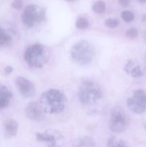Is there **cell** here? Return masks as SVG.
<instances>
[{"label": "cell", "mask_w": 146, "mask_h": 147, "mask_svg": "<svg viewBox=\"0 0 146 147\" xmlns=\"http://www.w3.org/2000/svg\"><path fill=\"white\" fill-rule=\"evenodd\" d=\"M67 1H74V0H67Z\"/></svg>", "instance_id": "27"}, {"label": "cell", "mask_w": 146, "mask_h": 147, "mask_svg": "<svg viewBox=\"0 0 146 147\" xmlns=\"http://www.w3.org/2000/svg\"><path fill=\"white\" fill-rule=\"evenodd\" d=\"M90 25L88 20L85 17H80L76 22V27L80 30H85Z\"/></svg>", "instance_id": "18"}, {"label": "cell", "mask_w": 146, "mask_h": 147, "mask_svg": "<svg viewBox=\"0 0 146 147\" xmlns=\"http://www.w3.org/2000/svg\"><path fill=\"white\" fill-rule=\"evenodd\" d=\"M77 96L80 103L84 106L94 104L102 97V91L100 86L90 80L82 82L78 88Z\"/></svg>", "instance_id": "4"}, {"label": "cell", "mask_w": 146, "mask_h": 147, "mask_svg": "<svg viewBox=\"0 0 146 147\" xmlns=\"http://www.w3.org/2000/svg\"><path fill=\"white\" fill-rule=\"evenodd\" d=\"M143 126H144L145 129V130H146V119H145V121L143 122Z\"/></svg>", "instance_id": "26"}, {"label": "cell", "mask_w": 146, "mask_h": 147, "mask_svg": "<svg viewBox=\"0 0 146 147\" xmlns=\"http://www.w3.org/2000/svg\"><path fill=\"white\" fill-rule=\"evenodd\" d=\"M121 17L123 21H125V22H130L134 20L135 15L132 11H129V10H125L122 12Z\"/></svg>", "instance_id": "19"}, {"label": "cell", "mask_w": 146, "mask_h": 147, "mask_svg": "<svg viewBox=\"0 0 146 147\" xmlns=\"http://www.w3.org/2000/svg\"><path fill=\"white\" fill-rule=\"evenodd\" d=\"M22 1L21 0H14L11 4V7L15 9H20L22 7Z\"/></svg>", "instance_id": "22"}, {"label": "cell", "mask_w": 146, "mask_h": 147, "mask_svg": "<svg viewBox=\"0 0 146 147\" xmlns=\"http://www.w3.org/2000/svg\"><path fill=\"white\" fill-rule=\"evenodd\" d=\"M67 102V98L62 92L50 89L41 95L39 103L45 113L58 114L64 110Z\"/></svg>", "instance_id": "1"}, {"label": "cell", "mask_w": 146, "mask_h": 147, "mask_svg": "<svg viewBox=\"0 0 146 147\" xmlns=\"http://www.w3.org/2000/svg\"><path fill=\"white\" fill-rule=\"evenodd\" d=\"M24 59L31 67L42 68L50 60V52L42 44H34L26 50Z\"/></svg>", "instance_id": "3"}, {"label": "cell", "mask_w": 146, "mask_h": 147, "mask_svg": "<svg viewBox=\"0 0 146 147\" xmlns=\"http://www.w3.org/2000/svg\"><path fill=\"white\" fill-rule=\"evenodd\" d=\"M13 71V67L11 66H7L4 68V73L6 75H9L12 73Z\"/></svg>", "instance_id": "24"}, {"label": "cell", "mask_w": 146, "mask_h": 147, "mask_svg": "<svg viewBox=\"0 0 146 147\" xmlns=\"http://www.w3.org/2000/svg\"><path fill=\"white\" fill-rule=\"evenodd\" d=\"M127 106L135 113H144L146 111V91L143 89H137L133 91L131 97L127 98Z\"/></svg>", "instance_id": "8"}, {"label": "cell", "mask_w": 146, "mask_h": 147, "mask_svg": "<svg viewBox=\"0 0 146 147\" xmlns=\"http://www.w3.org/2000/svg\"><path fill=\"white\" fill-rule=\"evenodd\" d=\"M107 147H127L125 142L121 139H117L114 136L109 138L107 141Z\"/></svg>", "instance_id": "16"}, {"label": "cell", "mask_w": 146, "mask_h": 147, "mask_svg": "<svg viewBox=\"0 0 146 147\" xmlns=\"http://www.w3.org/2000/svg\"><path fill=\"white\" fill-rule=\"evenodd\" d=\"M72 147H95V143L90 136H80L74 141Z\"/></svg>", "instance_id": "14"}, {"label": "cell", "mask_w": 146, "mask_h": 147, "mask_svg": "<svg viewBox=\"0 0 146 147\" xmlns=\"http://www.w3.org/2000/svg\"><path fill=\"white\" fill-rule=\"evenodd\" d=\"M139 2L142 3V4H145L146 3V0H137Z\"/></svg>", "instance_id": "25"}, {"label": "cell", "mask_w": 146, "mask_h": 147, "mask_svg": "<svg viewBox=\"0 0 146 147\" xmlns=\"http://www.w3.org/2000/svg\"><path fill=\"white\" fill-rule=\"evenodd\" d=\"M138 35V32L136 29L130 28L126 32V36L130 39H135Z\"/></svg>", "instance_id": "21"}, {"label": "cell", "mask_w": 146, "mask_h": 147, "mask_svg": "<svg viewBox=\"0 0 146 147\" xmlns=\"http://www.w3.org/2000/svg\"><path fill=\"white\" fill-rule=\"evenodd\" d=\"M72 61L80 65H85L91 63L95 55L94 47L87 40H80L72 45L70 51Z\"/></svg>", "instance_id": "2"}, {"label": "cell", "mask_w": 146, "mask_h": 147, "mask_svg": "<svg viewBox=\"0 0 146 147\" xmlns=\"http://www.w3.org/2000/svg\"><path fill=\"white\" fill-rule=\"evenodd\" d=\"M25 115L29 119L34 121H42L44 119L45 113L39 102H31L25 109Z\"/></svg>", "instance_id": "10"}, {"label": "cell", "mask_w": 146, "mask_h": 147, "mask_svg": "<svg viewBox=\"0 0 146 147\" xmlns=\"http://www.w3.org/2000/svg\"><path fill=\"white\" fill-rule=\"evenodd\" d=\"M38 142H44L47 147H63L64 144V136L60 131L53 129L44 131L36 134Z\"/></svg>", "instance_id": "7"}, {"label": "cell", "mask_w": 146, "mask_h": 147, "mask_svg": "<svg viewBox=\"0 0 146 147\" xmlns=\"http://www.w3.org/2000/svg\"><path fill=\"white\" fill-rule=\"evenodd\" d=\"M19 124L14 119H7L4 123V130L5 136L8 138L14 137L18 131Z\"/></svg>", "instance_id": "12"}, {"label": "cell", "mask_w": 146, "mask_h": 147, "mask_svg": "<svg viewBox=\"0 0 146 147\" xmlns=\"http://www.w3.org/2000/svg\"><path fill=\"white\" fill-rule=\"evenodd\" d=\"M130 124V119L120 106L113 108L110 113L109 127L115 133H123L125 131Z\"/></svg>", "instance_id": "5"}, {"label": "cell", "mask_w": 146, "mask_h": 147, "mask_svg": "<svg viewBox=\"0 0 146 147\" xmlns=\"http://www.w3.org/2000/svg\"><path fill=\"white\" fill-rule=\"evenodd\" d=\"M12 97L13 94L11 90L4 85H0V109L8 107Z\"/></svg>", "instance_id": "11"}, {"label": "cell", "mask_w": 146, "mask_h": 147, "mask_svg": "<svg viewBox=\"0 0 146 147\" xmlns=\"http://www.w3.org/2000/svg\"><path fill=\"white\" fill-rule=\"evenodd\" d=\"M119 3L122 7H127L130 4V0H118Z\"/></svg>", "instance_id": "23"}, {"label": "cell", "mask_w": 146, "mask_h": 147, "mask_svg": "<svg viewBox=\"0 0 146 147\" xmlns=\"http://www.w3.org/2000/svg\"><path fill=\"white\" fill-rule=\"evenodd\" d=\"M104 23H105V25L107 26V27H110V28H115V27H117V26L119 25V24H120L118 20H116V19L112 18L107 19V20H105V22H104Z\"/></svg>", "instance_id": "20"}, {"label": "cell", "mask_w": 146, "mask_h": 147, "mask_svg": "<svg viewBox=\"0 0 146 147\" xmlns=\"http://www.w3.org/2000/svg\"><path fill=\"white\" fill-rule=\"evenodd\" d=\"M11 40V36L2 27H0V47L9 44Z\"/></svg>", "instance_id": "15"}, {"label": "cell", "mask_w": 146, "mask_h": 147, "mask_svg": "<svg viewBox=\"0 0 146 147\" xmlns=\"http://www.w3.org/2000/svg\"><path fill=\"white\" fill-rule=\"evenodd\" d=\"M45 18V11L42 7L35 4H29L21 14V21L29 27H34L35 24L42 22Z\"/></svg>", "instance_id": "6"}, {"label": "cell", "mask_w": 146, "mask_h": 147, "mask_svg": "<svg viewBox=\"0 0 146 147\" xmlns=\"http://www.w3.org/2000/svg\"><path fill=\"white\" fill-rule=\"evenodd\" d=\"M125 70L127 74L133 78H140L143 76L140 66L132 60H129L125 65Z\"/></svg>", "instance_id": "13"}, {"label": "cell", "mask_w": 146, "mask_h": 147, "mask_svg": "<svg viewBox=\"0 0 146 147\" xmlns=\"http://www.w3.org/2000/svg\"><path fill=\"white\" fill-rule=\"evenodd\" d=\"M145 60H146V55H145Z\"/></svg>", "instance_id": "28"}, {"label": "cell", "mask_w": 146, "mask_h": 147, "mask_svg": "<svg viewBox=\"0 0 146 147\" xmlns=\"http://www.w3.org/2000/svg\"><path fill=\"white\" fill-rule=\"evenodd\" d=\"M92 9L97 14H102L106 10V5L104 1H97L93 4Z\"/></svg>", "instance_id": "17"}, {"label": "cell", "mask_w": 146, "mask_h": 147, "mask_svg": "<svg viewBox=\"0 0 146 147\" xmlns=\"http://www.w3.org/2000/svg\"><path fill=\"white\" fill-rule=\"evenodd\" d=\"M19 91L25 98H30L36 93V88L34 83L22 76H18L15 80Z\"/></svg>", "instance_id": "9"}]
</instances>
